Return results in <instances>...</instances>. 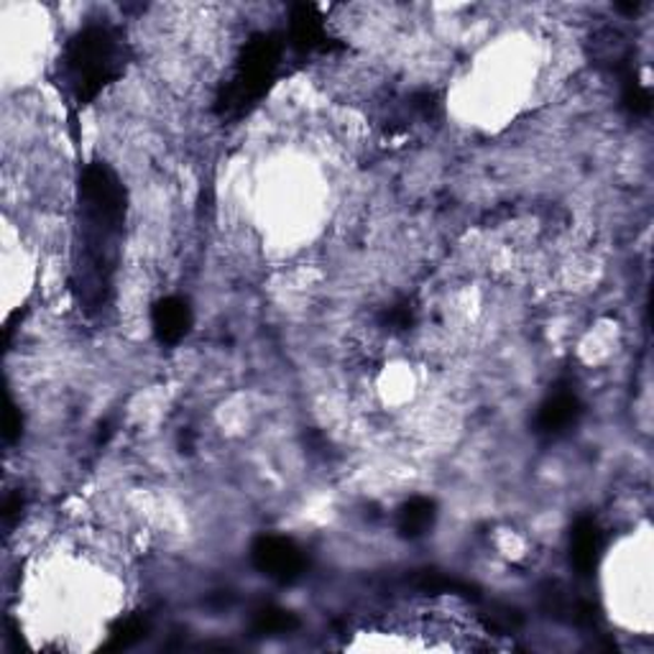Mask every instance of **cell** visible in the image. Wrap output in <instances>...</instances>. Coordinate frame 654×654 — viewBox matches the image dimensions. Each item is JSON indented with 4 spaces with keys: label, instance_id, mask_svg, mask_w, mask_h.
Masks as SVG:
<instances>
[{
    "label": "cell",
    "instance_id": "6da1fadb",
    "mask_svg": "<svg viewBox=\"0 0 654 654\" xmlns=\"http://www.w3.org/2000/svg\"><path fill=\"white\" fill-rule=\"evenodd\" d=\"M126 62V44L116 28L87 26L67 44L62 78L80 103L93 101L105 85L120 78Z\"/></svg>",
    "mask_w": 654,
    "mask_h": 654
},
{
    "label": "cell",
    "instance_id": "7a4b0ae2",
    "mask_svg": "<svg viewBox=\"0 0 654 654\" xmlns=\"http://www.w3.org/2000/svg\"><path fill=\"white\" fill-rule=\"evenodd\" d=\"M250 560L264 575L279 583H292L304 573V552L289 537L264 535L250 547Z\"/></svg>",
    "mask_w": 654,
    "mask_h": 654
},
{
    "label": "cell",
    "instance_id": "3957f363",
    "mask_svg": "<svg viewBox=\"0 0 654 654\" xmlns=\"http://www.w3.org/2000/svg\"><path fill=\"white\" fill-rule=\"evenodd\" d=\"M151 327L162 343H179L192 327V310L182 296H164L151 307Z\"/></svg>",
    "mask_w": 654,
    "mask_h": 654
},
{
    "label": "cell",
    "instance_id": "277c9868",
    "mask_svg": "<svg viewBox=\"0 0 654 654\" xmlns=\"http://www.w3.org/2000/svg\"><path fill=\"white\" fill-rule=\"evenodd\" d=\"M581 417V401L573 392H554L550 399L539 407L537 414V428L545 435H560L573 428Z\"/></svg>",
    "mask_w": 654,
    "mask_h": 654
},
{
    "label": "cell",
    "instance_id": "5b68a950",
    "mask_svg": "<svg viewBox=\"0 0 654 654\" xmlns=\"http://www.w3.org/2000/svg\"><path fill=\"white\" fill-rule=\"evenodd\" d=\"M600 550H604V532L593 519H581L573 527V535H570V558H573V565L581 570V573H591L593 568L598 565Z\"/></svg>",
    "mask_w": 654,
    "mask_h": 654
},
{
    "label": "cell",
    "instance_id": "8992f818",
    "mask_svg": "<svg viewBox=\"0 0 654 654\" xmlns=\"http://www.w3.org/2000/svg\"><path fill=\"white\" fill-rule=\"evenodd\" d=\"M432 524H435V504H432L430 499L414 497L399 509L397 527H399L401 535L409 537V539L422 537L424 532H430Z\"/></svg>",
    "mask_w": 654,
    "mask_h": 654
}]
</instances>
